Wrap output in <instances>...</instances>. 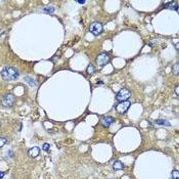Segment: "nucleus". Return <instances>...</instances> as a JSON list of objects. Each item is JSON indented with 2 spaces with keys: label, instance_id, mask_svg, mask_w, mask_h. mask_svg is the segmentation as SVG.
<instances>
[{
  "label": "nucleus",
  "instance_id": "7ed1b4c3",
  "mask_svg": "<svg viewBox=\"0 0 179 179\" xmlns=\"http://www.w3.org/2000/svg\"><path fill=\"white\" fill-rule=\"evenodd\" d=\"M131 92L128 89L123 88L121 89L118 92L116 98L119 102H122L127 101L131 96Z\"/></svg>",
  "mask_w": 179,
  "mask_h": 179
},
{
  "label": "nucleus",
  "instance_id": "1a4fd4ad",
  "mask_svg": "<svg viewBox=\"0 0 179 179\" xmlns=\"http://www.w3.org/2000/svg\"><path fill=\"white\" fill-rule=\"evenodd\" d=\"M115 122V119L112 116L104 118L102 121V125L105 127H108Z\"/></svg>",
  "mask_w": 179,
  "mask_h": 179
},
{
  "label": "nucleus",
  "instance_id": "dca6fc26",
  "mask_svg": "<svg viewBox=\"0 0 179 179\" xmlns=\"http://www.w3.org/2000/svg\"><path fill=\"white\" fill-rule=\"evenodd\" d=\"M95 70L94 67L92 64H90L88 66L87 68V71L88 74H92L94 73Z\"/></svg>",
  "mask_w": 179,
  "mask_h": 179
},
{
  "label": "nucleus",
  "instance_id": "423d86ee",
  "mask_svg": "<svg viewBox=\"0 0 179 179\" xmlns=\"http://www.w3.org/2000/svg\"><path fill=\"white\" fill-rule=\"evenodd\" d=\"M110 60L109 55L106 53H102L97 56L96 62L98 65L103 67L108 64Z\"/></svg>",
  "mask_w": 179,
  "mask_h": 179
},
{
  "label": "nucleus",
  "instance_id": "aec40b11",
  "mask_svg": "<svg viewBox=\"0 0 179 179\" xmlns=\"http://www.w3.org/2000/svg\"><path fill=\"white\" fill-rule=\"evenodd\" d=\"M77 2L79 4H85V3L86 2L85 1H83V0H80V1H77Z\"/></svg>",
  "mask_w": 179,
  "mask_h": 179
},
{
  "label": "nucleus",
  "instance_id": "f257e3e1",
  "mask_svg": "<svg viewBox=\"0 0 179 179\" xmlns=\"http://www.w3.org/2000/svg\"><path fill=\"white\" fill-rule=\"evenodd\" d=\"M1 74L3 80L7 81L16 80L19 75V72L16 68L9 66L3 68Z\"/></svg>",
  "mask_w": 179,
  "mask_h": 179
},
{
  "label": "nucleus",
  "instance_id": "9d476101",
  "mask_svg": "<svg viewBox=\"0 0 179 179\" xmlns=\"http://www.w3.org/2000/svg\"><path fill=\"white\" fill-rule=\"evenodd\" d=\"M112 168L115 171L122 170L125 168V165L122 162L119 160L116 161L112 165Z\"/></svg>",
  "mask_w": 179,
  "mask_h": 179
},
{
  "label": "nucleus",
  "instance_id": "412c9836",
  "mask_svg": "<svg viewBox=\"0 0 179 179\" xmlns=\"http://www.w3.org/2000/svg\"><path fill=\"white\" fill-rule=\"evenodd\" d=\"M5 174L4 172L0 171V179H2L4 177Z\"/></svg>",
  "mask_w": 179,
  "mask_h": 179
},
{
  "label": "nucleus",
  "instance_id": "f8f14e48",
  "mask_svg": "<svg viewBox=\"0 0 179 179\" xmlns=\"http://www.w3.org/2000/svg\"><path fill=\"white\" fill-rule=\"evenodd\" d=\"M171 71L172 74L176 76L179 75V66L178 63L174 64L172 66Z\"/></svg>",
  "mask_w": 179,
  "mask_h": 179
},
{
  "label": "nucleus",
  "instance_id": "39448f33",
  "mask_svg": "<svg viewBox=\"0 0 179 179\" xmlns=\"http://www.w3.org/2000/svg\"><path fill=\"white\" fill-rule=\"evenodd\" d=\"M131 105V103L128 100L120 102L116 106L115 110L119 114H124L128 111Z\"/></svg>",
  "mask_w": 179,
  "mask_h": 179
},
{
  "label": "nucleus",
  "instance_id": "9b49d317",
  "mask_svg": "<svg viewBox=\"0 0 179 179\" xmlns=\"http://www.w3.org/2000/svg\"><path fill=\"white\" fill-rule=\"evenodd\" d=\"M154 122L156 124L159 126H163L167 127H170L171 126V124L168 121L164 119H157L155 120Z\"/></svg>",
  "mask_w": 179,
  "mask_h": 179
},
{
  "label": "nucleus",
  "instance_id": "0eeeda50",
  "mask_svg": "<svg viewBox=\"0 0 179 179\" xmlns=\"http://www.w3.org/2000/svg\"><path fill=\"white\" fill-rule=\"evenodd\" d=\"M40 153V149L38 147H34L28 151V155L31 158H35L39 156Z\"/></svg>",
  "mask_w": 179,
  "mask_h": 179
},
{
  "label": "nucleus",
  "instance_id": "20e7f679",
  "mask_svg": "<svg viewBox=\"0 0 179 179\" xmlns=\"http://www.w3.org/2000/svg\"><path fill=\"white\" fill-rule=\"evenodd\" d=\"M89 31L95 36H98L100 34L103 30L102 25L100 22L92 23L89 26Z\"/></svg>",
  "mask_w": 179,
  "mask_h": 179
},
{
  "label": "nucleus",
  "instance_id": "6e6552de",
  "mask_svg": "<svg viewBox=\"0 0 179 179\" xmlns=\"http://www.w3.org/2000/svg\"><path fill=\"white\" fill-rule=\"evenodd\" d=\"M165 9L175 11L177 12L178 11V5L175 1L167 3L165 5Z\"/></svg>",
  "mask_w": 179,
  "mask_h": 179
},
{
  "label": "nucleus",
  "instance_id": "f3484780",
  "mask_svg": "<svg viewBox=\"0 0 179 179\" xmlns=\"http://www.w3.org/2000/svg\"><path fill=\"white\" fill-rule=\"evenodd\" d=\"M7 142L6 139L4 137H0V148L4 147Z\"/></svg>",
  "mask_w": 179,
  "mask_h": 179
},
{
  "label": "nucleus",
  "instance_id": "2eb2a0df",
  "mask_svg": "<svg viewBox=\"0 0 179 179\" xmlns=\"http://www.w3.org/2000/svg\"><path fill=\"white\" fill-rule=\"evenodd\" d=\"M25 80L29 84L31 87H34L35 83L33 79L29 77H25Z\"/></svg>",
  "mask_w": 179,
  "mask_h": 179
},
{
  "label": "nucleus",
  "instance_id": "a211bd4d",
  "mask_svg": "<svg viewBox=\"0 0 179 179\" xmlns=\"http://www.w3.org/2000/svg\"><path fill=\"white\" fill-rule=\"evenodd\" d=\"M51 148V146L50 144L47 143H44L43 145L42 149L44 151L48 152L49 151L50 148Z\"/></svg>",
  "mask_w": 179,
  "mask_h": 179
},
{
  "label": "nucleus",
  "instance_id": "6ab92c4d",
  "mask_svg": "<svg viewBox=\"0 0 179 179\" xmlns=\"http://www.w3.org/2000/svg\"><path fill=\"white\" fill-rule=\"evenodd\" d=\"M179 85H177L176 87H175V93L176 94L177 96H179Z\"/></svg>",
  "mask_w": 179,
  "mask_h": 179
},
{
  "label": "nucleus",
  "instance_id": "ddd939ff",
  "mask_svg": "<svg viewBox=\"0 0 179 179\" xmlns=\"http://www.w3.org/2000/svg\"><path fill=\"white\" fill-rule=\"evenodd\" d=\"M54 8L52 6H48V7L44 8L43 9V11H44V12L48 13V14L54 12Z\"/></svg>",
  "mask_w": 179,
  "mask_h": 179
},
{
  "label": "nucleus",
  "instance_id": "4468645a",
  "mask_svg": "<svg viewBox=\"0 0 179 179\" xmlns=\"http://www.w3.org/2000/svg\"><path fill=\"white\" fill-rule=\"evenodd\" d=\"M179 173L178 170H174L171 172V177L170 179H179Z\"/></svg>",
  "mask_w": 179,
  "mask_h": 179
},
{
  "label": "nucleus",
  "instance_id": "f03ea898",
  "mask_svg": "<svg viewBox=\"0 0 179 179\" xmlns=\"http://www.w3.org/2000/svg\"><path fill=\"white\" fill-rule=\"evenodd\" d=\"M16 101V97L14 94H8L2 97L1 100L2 105L6 107H11L14 105Z\"/></svg>",
  "mask_w": 179,
  "mask_h": 179
},
{
  "label": "nucleus",
  "instance_id": "4be33fe9",
  "mask_svg": "<svg viewBox=\"0 0 179 179\" xmlns=\"http://www.w3.org/2000/svg\"><path fill=\"white\" fill-rule=\"evenodd\" d=\"M1 121H0V127H1Z\"/></svg>",
  "mask_w": 179,
  "mask_h": 179
}]
</instances>
